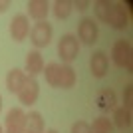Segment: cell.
<instances>
[{"label": "cell", "mask_w": 133, "mask_h": 133, "mask_svg": "<svg viewBox=\"0 0 133 133\" xmlns=\"http://www.w3.org/2000/svg\"><path fill=\"white\" fill-rule=\"evenodd\" d=\"M46 133H58V131H56V129H50V131H46Z\"/></svg>", "instance_id": "d4e9b609"}, {"label": "cell", "mask_w": 133, "mask_h": 133, "mask_svg": "<svg viewBox=\"0 0 133 133\" xmlns=\"http://www.w3.org/2000/svg\"><path fill=\"white\" fill-rule=\"evenodd\" d=\"M0 111H2V95H0Z\"/></svg>", "instance_id": "484cf974"}, {"label": "cell", "mask_w": 133, "mask_h": 133, "mask_svg": "<svg viewBox=\"0 0 133 133\" xmlns=\"http://www.w3.org/2000/svg\"><path fill=\"white\" fill-rule=\"evenodd\" d=\"M52 36H54V28L48 20H42V22H36L30 28V42H32L36 48H46L50 46Z\"/></svg>", "instance_id": "3957f363"}, {"label": "cell", "mask_w": 133, "mask_h": 133, "mask_svg": "<svg viewBox=\"0 0 133 133\" xmlns=\"http://www.w3.org/2000/svg\"><path fill=\"white\" fill-rule=\"evenodd\" d=\"M109 10H111V2H107V0L94 2V12H95V16H97V20H101V22H107Z\"/></svg>", "instance_id": "ffe728a7"}, {"label": "cell", "mask_w": 133, "mask_h": 133, "mask_svg": "<svg viewBox=\"0 0 133 133\" xmlns=\"http://www.w3.org/2000/svg\"><path fill=\"white\" fill-rule=\"evenodd\" d=\"M8 8H10V2L8 0H0V14H4Z\"/></svg>", "instance_id": "cb8c5ba5"}, {"label": "cell", "mask_w": 133, "mask_h": 133, "mask_svg": "<svg viewBox=\"0 0 133 133\" xmlns=\"http://www.w3.org/2000/svg\"><path fill=\"white\" fill-rule=\"evenodd\" d=\"M115 103H117V95L113 89L109 88H103L95 94V105L99 107L101 111H111L115 109Z\"/></svg>", "instance_id": "7c38bea8"}, {"label": "cell", "mask_w": 133, "mask_h": 133, "mask_svg": "<svg viewBox=\"0 0 133 133\" xmlns=\"http://www.w3.org/2000/svg\"><path fill=\"white\" fill-rule=\"evenodd\" d=\"M79 54V42L76 38V34H64L58 42V56L62 58L64 64H70L78 58Z\"/></svg>", "instance_id": "7a4b0ae2"}, {"label": "cell", "mask_w": 133, "mask_h": 133, "mask_svg": "<svg viewBox=\"0 0 133 133\" xmlns=\"http://www.w3.org/2000/svg\"><path fill=\"white\" fill-rule=\"evenodd\" d=\"M30 36V18L26 14H16L10 20V38L14 42H24Z\"/></svg>", "instance_id": "8992f818"}, {"label": "cell", "mask_w": 133, "mask_h": 133, "mask_svg": "<svg viewBox=\"0 0 133 133\" xmlns=\"http://www.w3.org/2000/svg\"><path fill=\"white\" fill-rule=\"evenodd\" d=\"M72 133H91V129H89V123L83 121V119H79V121H76L72 125Z\"/></svg>", "instance_id": "44dd1931"}, {"label": "cell", "mask_w": 133, "mask_h": 133, "mask_svg": "<svg viewBox=\"0 0 133 133\" xmlns=\"http://www.w3.org/2000/svg\"><path fill=\"white\" fill-rule=\"evenodd\" d=\"M74 8H78V12H85L89 8V2L88 0H78V2H74Z\"/></svg>", "instance_id": "603a6c76"}, {"label": "cell", "mask_w": 133, "mask_h": 133, "mask_svg": "<svg viewBox=\"0 0 133 133\" xmlns=\"http://www.w3.org/2000/svg\"><path fill=\"white\" fill-rule=\"evenodd\" d=\"M60 72H62V64L58 62H50V64H46L44 66V78L48 82V85L52 88H60Z\"/></svg>", "instance_id": "9a60e30c"}, {"label": "cell", "mask_w": 133, "mask_h": 133, "mask_svg": "<svg viewBox=\"0 0 133 133\" xmlns=\"http://www.w3.org/2000/svg\"><path fill=\"white\" fill-rule=\"evenodd\" d=\"M24 133H46V123L40 111H30L26 113V125Z\"/></svg>", "instance_id": "5bb4252c"}, {"label": "cell", "mask_w": 133, "mask_h": 133, "mask_svg": "<svg viewBox=\"0 0 133 133\" xmlns=\"http://www.w3.org/2000/svg\"><path fill=\"white\" fill-rule=\"evenodd\" d=\"M105 24L115 28V30H123V28L129 26V12L123 2H111V10H109Z\"/></svg>", "instance_id": "5b68a950"}, {"label": "cell", "mask_w": 133, "mask_h": 133, "mask_svg": "<svg viewBox=\"0 0 133 133\" xmlns=\"http://www.w3.org/2000/svg\"><path fill=\"white\" fill-rule=\"evenodd\" d=\"M18 101L22 103V105H34L40 97V83L36 82V78H28L26 83L22 85V89L18 91Z\"/></svg>", "instance_id": "ba28073f"}, {"label": "cell", "mask_w": 133, "mask_h": 133, "mask_svg": "<svg viewBox=\"0 0 133 133\" xmlns=\"http://www.w3.org/2000/svg\"><path fill=\"white\" fill-rule=\"evenodd\" d=\"M24 125H26V111L22 107H12L6 115L4 133H24Z\"/></svg>", "instance_id": "52a82bcc"}, {"label": "cell", "mask_w": 133, "mask_h": 133, "mask_svg": "<svg viewBox=\"0 0 133 133\" xmlns=\"http://www.w3.org/2000/svg\"><path fill=\"white\" fill-rule=\"evenodd\" d=\"M111 60L117 68H121L125 72H131L133 70V48L129 44V40L121 38L117 40L113 48H111Z\"/></svg>", "instance_id": "6da1fadb"}, {"label": "cell", "mask_w": 133, "mask_h": 133, "mask_svg": "<svg viewBox=\"0 0 133 133\" xmlns=\"http://www.w3.org/2000/svg\"><path fill=\"white\" fill-rule=\"evenodd\" d=\"M26 79H28V76L24 74V70L14 68V70H10V72L6 74V89L10 94H18L22 89V85L26 83Z\"/></svg>", "instance_id": "4fadbf2b"}, {"label": "cell", "mask_w": 133, "mask_h": 133, "mask_svg": "<svg viewBox=\"0 0 133 133\" xmlns=\"http://www.w3.org/2000/svg\"><path fill=\"white\" fill-rule=\"evenodd\" d=\"M97 36H99V28H97V22L94 18H82V22L78 24V42L85 46H91L97 42Z\"/></svg>", "instance_id": "277c9868"}, {"label": "cell", "mask_w": 133, "mask_h": 133, "mask_svg": "<svg viewBox=\"0 0 133 133\" xmlns=\"http://www.w3.org/2000/svg\"><path fill=\"white\" fill-rule=\"evenodd\" d=\"M44 58L40 54L38 50L34 52H28L26 54V66H24V74H26L28 78H36L38 74L44 72Z\"/></svg>", "instance_id": "30bf717a"}, {"label": "cell", "mask_w": 133, "mask_h": 133, "mask_svg": "<svg viewBox=\"0 0 133 133\" xmlns=\"http://www.w3.org/2000/svg\"><path fill=\"white\" fill-rule=\"evenodd\" d=\"M89 129H91V133H113V125H111V121L107 119V117H95L94 123L89 125Z\"/></svg>", "instance_id": "d6986e66"}, {"label": "cell", "mask_w": 133, "mask_h": 133, "mask_svg": "<svg viewBox=\"0 0 133 133\" xmlns=\"http://www.w3.org/2000/svg\"><path fill=\"white\" fill-rule=\"evenodd\" d=\"M48 12H50V2L48 0H30L26 4V16L34 18L36 22L46 20Z\"/></svg>", "instance_id": "8fae6325"}, {"label": "cell", "mask_w": 133, "mask_h": 133, "mask_svg": "<svg viewBox=\"0 0 133 133\" xmlns=\"http://www.w3.org/2000/svg\"><path fill=\"white\" fill-rule=\"evenodd\" d=\"M0 133H4V127H2V125H0Z\"/></svg>", "instance_id": "4316f807"}, {"label": "cell", "mask_w": 133, "mask_h": 133, "mask_svg": "<svg viewBox=\"0 0 133 133\" xmlns=\"http://www.w3.org/2000/svg\"><path fill=\"white\" fill-rule=\"evenodd\" d=\"M72 10H74V2H70V0H56L52 4V12L58 20H66L72 14Z\"/></svg>", "instance_id": "ac0fdd59"}, {"label": "cell", "mask_w": 133, "mask_h": 133, "mask_svg": "<svg viewBox=\"0 0 133 133\" xmlns=\"http://www.w3.org/2000/svg\"><path fill=\"white\" fill-rule=\"evenodd\" d=\"M131 105H133V85L129 83L125 88V91H123V107L131 109Z\"/></svg>", "instance_id": "7402d4cb"}, {"label": "cell", "mask_w": 133, "mask_h": 133, "mask_svg": "<svg viewBox=\"0 0 133 133\" xmlns=\"http://www.w3.org/2000/svg\"><path fill=\"white\" fill-rule=\"evenodd\" d=\"M89 70L94 74V78H105L107 70H109V58H107L105 52H94L91 54V60H89Z\"/></svg>", "instance_id": "9c48e42d"}, {"label": "cell", "mask_w": 133, "mask_h": 133, "mask_svg": "<svg viewBox=\"0 0 133 133\" xmlns=\"http://www.w3.org/2000/svg\"><path fill=\"white\" fill-rule=\"evenodd\" d=\"M76 70L70 64H62V72H60V88L62 89H70L76 85Z\"/></svg>", "instance_id": "e0dca14e"}, {"label": "cell", "mask_w": 133, "mask_h": 133, "mask_svg": "<svg viewBox=\"0 0 133 133\" xmlns=\"http://www.w3.org/2000/svg\"><path fill=\"white\" fill-rule=\"evenodd\" d=\"M111 125H115L119 129H125V127H131V109L127 107H115L113 109V123Z\"/></svg>", "instance_id": "2e32d148"}]
</instances>
